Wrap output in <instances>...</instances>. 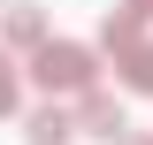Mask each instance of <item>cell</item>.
<instances>
[{"label":"cell","mask_w":153,"mask_h":145,"mask_svg":"<svg viewBox=\"0 0 153 145\" xmlns=\"http://www.w3.org/2000/svg\"><path fill=\"white\" fill-rule=\"evenodd\" d=\"M115 145H153V130H123V138H115Z\"/></svg>","instance_id":"8"},{"label":"cell","mask_w":153,"mask_h":145,"mask_svg":"<svg viewBox=\"0 0 153 145\" xmlns=\"http://www.w3.org/2000/svg\"><path fill=\"white\" fill-rule=\"evenodd\" d=\"M23 138H31V145H69V138H76V122H69V107H54V99H46V107L23 115Z\"/></svg>","instance_id":"3"},{"label":"cell","mask_w":153,"mask_h":145,"mask_svg":"<svg viewBox=\"0 0 153 145\" xmlns=\"http://www.w3.org/2000/svg\"><path fill=\"white\" fill-rule=\"evenodd\" d=\"M16 107H23V69L0 54V115H16Z\"/></svg>","instance_id":"7"},{"label":"cell","mask_w":153,"mask_h":145,"mask_svg":"<svg viewBox=\"0 0 153 145\" xmlns=\"http://www.w3.org/2000/svg\"><path fill=\"white\" fill-rule=\"evenodd\" d=\"M130 38H146V16H138V8H107V16H100V46H130Z\"/></svg>","instance_id":"6"},{"label":"cell","mask_w":153,"mask_h":145,"mask_svg":"<svg viewBox=\"0 0 153 145\" xmlns=\"http://www.w3.org/2000/svg\"><path fill=\"white\" fill-rule=\"evenodd\" d=\"M76 130H84V138H100V145H115L123 138V130H130V115H123V99H115V92H76V115H69Z\"/></svg>","instance_id":"2"},{"label":"cell","mask_w":153,"mask_h":145,"mask_svg":"<svg viewBox=\"0 0 153 145\" xmlns=\"http://www.w3.org/2000/svg\"><path fill=\"white\" fill-rule=\"evenodd\" d=\"M46 38H54V31H46V16H38V0H16V8H8V46H31V54H38Z\"/></svg>","instance_id":"5"},{"label":"cell","mask_w":153,"mask_h":145,"mask_svg":"<svg viewBox=\"0 0 153 145\" xmlns=\"http://www.w3.org/2000/svg\"><path fill=\"white\" fill-rule=\"evenodd\" d=\"M115 76L130 92H153V38H130V46H115Z\"/></svg>","instance_id":"4"},{"label":"cell","mask_w":153,"mask_h":145,"mask_svg":"<svg viewBox=\"0 0 153 145\" xmlns=\"http://www.w3.org/2000/svg\"><path fill=\"white\" fill-rule=\"evenodd\" d=\"M123 8H138V16H146V23H153V0H123Z\"/></svg>","instance_id":"9"},{"label":"cell","mask_w":153,"mask_h":145,"mask_svg":"<svg viewBox=\"0 0 153 145\" xmlns=\"http://www.w3.org/2000/svg\"><path fill=\"white\" fill-rule=\"evenodd\" d=\"M31 76H38V92H92L100 61H92V46H76V38H46L31 54Z\"/></svg>","instance_id":"1"}]
</instances>
